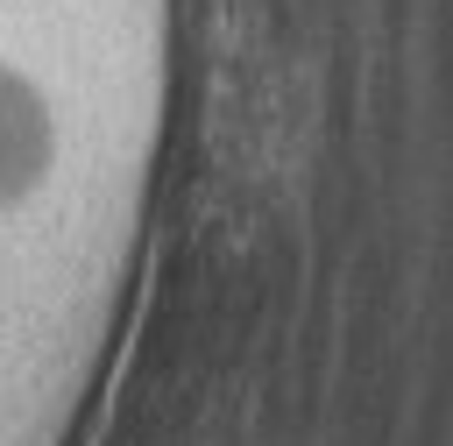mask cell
Returning <instances> with one entry per match:
<instances>
[{"label": "cell", "instance_id": "6da1fadb", "mask_svg": "<svg viewBox=\"0 0 453 446\" xmlns=\"http://www.w3.org/2000/svg\"><path fill=\"white\" fill-rule=\"evenodd\" d=\"M35 163H42V120H35V99L14 92V85L0 78V198L21 191V184L35 177Z\"/></svg>", "mask_w": 453, "mask_h": 446}]
</instances>
